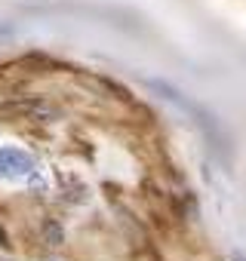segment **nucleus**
Segmentation results:
<instances>
[{
    "label": "nucleus",
    "instance_id": "f257e3e1",
    "mask_svg": "<svg viewBox=\"0 0 246 261\" xmlns=\"http://www.w3.org/2000/svg\"><path fill=\"white\" fill-rule=\"evenodd\" d=\"M37 169V160L25 151V147H16V144H3L0 147V178L6 181H16V178H25Z\"/></svg>",
    "mask_w": 246,
    "mask_h": 261
}]
</instances>
